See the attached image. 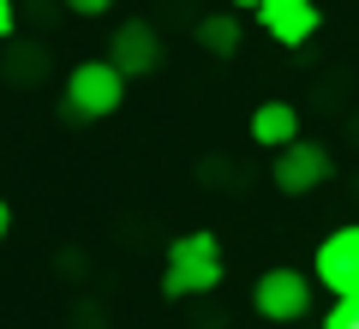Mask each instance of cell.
Instances as JSON below:
<instances>
[{
  "instance_id": "4",
  "label": "cell",
  "mask_w": 359,
  "mask_h": 329,
  "mask_svg": "<svg viewBox=\"0 0 359 329\" xmlns=\"http://www.w3.org/2000/svg\"><path fill=\"white\" fill-rule=\"evenodd\" d=\"M330 174H335V156L323 150L318 138H294V144H282V150H276V168H269L276 192H287V198H306V192H318Z\"/></svg>"
},
{
  "instance_id": "9",
  "label": "cell",
  "mask_w": 359,
  "mask_h": 329,
  "mask_svg": "<svg viewBox=\"0 0 359 329\" xmlns=\"http://www.w3.org/2000/svg\"><path fill=\"white\" fill-rule=\"evenodd\" d=\"M198 42H204V54H216V60H233L240 54V18L233 13H204L198 18Z\"/></svg>"
},
{
  "instance_id": "15",
  "label": "cell",
  "mask_w": 359,
  "mask_h": 329,
  "mask_svg": "<svg viewBox=\"0 0 359 329\" xmlns=\"http://www.w3.org/2000/svg\"><path fill=\"white\" fill-rule=\"evenodd\" d=\"M228 6H233V13H245V6H257V0H228Z\"/></svg>"
},
{
  "instance_id": "1",
  "label": "cell",
  "mask_w": 359,
  "mask_h": 329,
  "mask_svg": "<svg viewBox=\"0 0 359 329\" xmlns=\"http://www.w3.org/2000/svg\"><path fill=\"white\" fill-rule=\"evenodd\" d=\"M222 240L210 228H192L180 234L174 246H168V264H162V293L168 300H198V293H216L222 281Z\"/></svg>"
},
{
  "instance_id": "11",
  "label": "cell",
  "mask_w": 359,
  "mask_h": 329,
  "mask_svg": "<svg viewBox=\"0 0 359 329\" xmlns=\"http://www.w3.org/2000/svg\"><path fill=\"white\" fill-rule=\"evenodd\" d=\"M323 329H359V300H335L330 317H323Z\"/></svg>"
},
{
  "instance_id": "12",
  "label": "cell",
  "mask_w": 359,
  "mask_h": 329,
  "mask_svg": "<svg viewBox=\"0 0 359 329\" xmlns=\"http://www.w3.org/2000/svg\"><path fill=\"white\" fill-rule=\"evenodd\" d=\"M60 6H66V13H78V18H102L114 0H60Z\"/></svg>"
},
{
  "instance_id": "7",
  "label": "cell",
  "mask_w": 359,
  "mask_h": 329,
  "mask_svg": "<svg viewBox=\"0 0 359 329\" xmlns=\"http://www.w3.org/2000/svg\"><path fill=\"white\" fill-rule=\"evenodd\" d=\"M108 66H114L120 78H144L162 66V36H156V25H144V18H126V25L108 36Z\"/></svg>"
},
{
  "instance_id": "6",
  "label": "cell",
  "mask_w": 359,
  "mask_h": 329,
  "mask_svg": "<svg viewBox=\"0 0 359 329\" xmlns=\"http://www.w3.org/2000/svg\"><path fill=\"white\" fill-rule=\"evenodd\" d=\"M252 13H257V25H264V36L282 42V48L311 42V36H318V25H323L318 0H257Z\"/></svg>"
},
{
  "instance_id": "5",
  "label": "cell",
  "mask_w": 359,
  "mask_h": 329,
  "mask_svg": "<svg viewBox=\"0 0 359 329\" xmlns=\"http://www.w3.org/2000/svg\"><path fill=\"white\" fill-rule=\"evenodd\" d=\"M311 281H323L335 300H359V222L323 234L318 257H311Z\"/></svg>"
},
{
  "instance_id": "8",
  "label": "cell",
  "mask_w": 359,
  "mask_h": 329,
  "mask_svg": "<svg viewBox=\"0 0 359 329\" xmlns=\"http://www.w3.org/2000/svg\"><path fill=\"white\" fill-rule=\"evenodd\" d=\"M299 138V108L282 96H269L252 108V144H264V150H282V144Z\"/></svg>"
},
{
  "instance_id": "13",
  "label": "cell",
  "mask_w": 359,
  "mask_h": 329,
  "mask_svg": "<svg viewBox=\"0 0 359 329\" xmlns=\"http://www.w3.org/2000/svg\"><path fill=\"white\" fill-rule=\"evenodd\" d=\"M13 25H18V6H13V0H0V42L13 36Z\"/></svg>"
},
{
  "instance_id": "3",
  "label": "cell",
  "mask_w": 359,
  "mask_h": 329,
  "mask_svg": "<svg viewBox=\"0 0 359 329\" xmlns=\"http://www.w3.org/2000/svg\"><path fill=\"white\" fill-rule=\"evenodd\" d=\"M252 311L264 317V323H299V317L311 311V276H299V269L276 264L257 276L252 288Z\"/></svg>"
},
{
  "instance_id": "2",
  "label": "cell",
  "mask_w": 359,
  "mask_h": 329,
  "mask_svg": "<svg viewBox=\"0 0 359 329\" xmlns=\"http://www.w3.org/2000/svg\"><path fill=\"white\" fill-rule=\"evenodd\" d=\"M120 102H126V78L108 60H78L72 72H66V90H60L66 120H108Z\"/></svg>"
},
{
  "instance_id": "10",
  "label": "cell",
  "mask_w": 359,
  "mask_h": 329,
  "mask_svg": "<svg viewBox=\"0 0 359 329\" xmlns=\"http://www.w3.org/2000/svg\"><path fill=\"white\" fill-rule=\"evenodd\" d=\"M0 72H6V84H42L48 78V48L42 42H13Z\"/></svg>"
},
{
  "instance_id": "14",
  "label": "cell",
  "mask_w": 359,
  "mask_h": 329,
  "mask_svg": "<svg viewBox=\"0 0 359 329\" xmlns=\"http://www.w3.org/2000/svg\"><path fill=\"white\" fill-rule=\"evenodd\" d=\"M6 234H13V203L0 198V240H6Z\"/></svg>"
}]
</instances>
